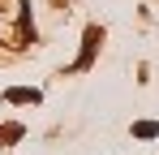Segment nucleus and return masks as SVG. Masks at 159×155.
Segmentation results:
<instances>
[{"mask_svg": "<svg viewBox=\"0 0 159 155\" xmlns=\"http://www.w3.org/2000/svg\"><path fill=\"white\" fill-rule=\"evenodd\" d=\"M133 134H138V138H155V121H138Z\"/></svg>", "mask_w": 159, "mask_h": 155, "instance_id": "obj_2", "label": "nucleus"}, {"mask_svg": "<svg viewBox=\"0 0 159 155\" xmlns=\"http://www.w3.org/2000/svg\"><path fill=\"white\" fill-rule=\"evenodd\" d=\"M99 39H103V35H99V30H95V26H90V30H86V52H82V60H78V69H86V65H90V56H95V48H99Z\"/></svg>", "mask_w": 159, "mask_h": 155, "instance_id": "obj_1", "label": "nucleus"}]
</instances>
